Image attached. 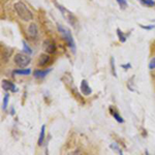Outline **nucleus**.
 <instances>
[{"label": "nucleus", "instance_id": "f257e3e1", "mask_svg": "<svg viewBox=\"0 0 155 155\" xmlns=\"http://www.w3.org/2000/svg\"><path fill=\"white\" fill-rule=\"evenodd\" d=\"M14 8L19 18L21 20H23V21L29 22V21H31V20H33V14H32V12L27 7V5L23 1L16 2L14 5Z\"/></svg>", "mask_w": 155, "mask_h": 155}, {"label": "nucleus", "instance_id": "f03ea898", "mask_svg": "<svg viewBox=\"0 0 155 155\" xmlns=\"http://www.w3.org/2000/svg\"><path fill=\"white\" fill-rule=\"evenodd\" d=\"M57 27H58V31L62 34L63 39L66 41L67 46H68L69 48L71 49V51L74 53V52H76V45H74V38H72L71 31L67 28H65L64 26H62L61 24H57Z\"/></svg>", "mask_w": 155, "mask_h": 155}, {"label": "nucleus", "instance_id": "7ed1b4c3", "mask_svg": "<svg viewBox=\"0 0 155 155\" xmlns=\"http://www.w3.org/2000/svg\"><path fill=\"white\" fill-rule=\"evenodd\" d=\"M30 57L28 55H25L22 53H18L15 55L14 57V62L17 66H19L20 68H23V67H26L28 64L30 63Z\"/></svg>", "mask_w": 155, "mask_h": 155}, {"label": "nucleus", "instance_id": "20e7f679", "mask_svg": "<svg viewBox=\"0 0 155 155\" xmlns=\"http://www.w3.org/2000/svg\"><path fill=\"white\" fill-rule=\"evenodd\" d=\"M57 7L60 9V12H61V14L63 15V17L67 20V22L68 23H71V25H74L76 23V18H74V16L72 14H71V12H68L67 9L64 8L63 6L59 5V4H57Z\"/></svg>", "mask_w": 155, "mask_h": 155}, {"label": "nucleus", "instance_id": "39448f33", "mask_svg": "<svg viewBox=\"0 0 155 155\" xmlns=\"http://www.w3.org/2000/svg\"><path fill=\"white\" fill-rule=\"evenodd\" d=\"M42 48L48 54H54L56 52V45L51 39H46L44 41V45H42Z\"/></svg>", "mask_w": 155, "mask_h": 155}, {"label": "nucleus", "instance_id": "423d86ee", "mask_svg": "<svg viewBox=\"0 0 155 155\" xmlns=\"http://www.w3.org/2000/svg\"><path fill=\"white\" fill-rule=\"evenodd\" d=\"M27 34H28V37H30V38H36L37 34H38V29H37V25L35 23H31L27 27Z\"/></svg>", "mask_w": 155, "mask_h": 155}, {"label": "nucleus", "instance_id": "0eeeda50", "mask_svg": "<svg viewBox=\"0 0 155 155\" xmlns=\"http://www.w3.org/2000/svg\"><path fill=\"white\" fill-rule=\"evenodd\" d=\"M51 57L49 54H41L38 58V62H37V65L38 66H46L51 62Z\"/></svg>", "mask_w": 155, "mask_h": 155}, {"label": "nucleus", "instance_id": "6e6552de", "mask_svg": "<svg viewBox=\"0 0 155 155\" xmlns=\"http://www.w3.org/2000/svg\"><path fill=\"white\" fill-rule=\"evenodd\" d=\"M2 88L6 91H12V92H16L17 91V87L12 82L8 81V80H3L2 81Z\"/></svg>", "mask_w": 155, "mask_h": 155}, {"label": "nucleus", "instance_id": "1a4fd4ad", "mask_svg": "<svg viewBox=\"0 0 155 155\" xmlns=\"http://www.w3.org/2000/svg\"><path fill=\"white\" fill-rule=\"evenodd\" d=\"M81 91L84 95H90V94L92 93V89L90 88L88 82H87L86 80H83V81L81 82Z\"/></svg>", "mask_w": 155, "mask_h": 155}, {"label": "nucleus", "instance_id": "9d476101", "mask_svg": "<svg viewBox=\"0 0 155 155\" xmlns=\"http://www.w3.org/2000/svg\"><path fill=\"white\" fill-rule=\"evenodd\" d=\"M51 71H52L51 68L44 69V71H41V69H35V71H33V76L34 78H36V79H44L49 72H51Z\"/></svg>", "mask_w": 155, "mask_h": 155}, {"label": "nucleus", "instance_id": "9b49d317", "mask_svg": "<svg viewBox=\"0 0 155 155\" xmlns=\"http://www.w3.org/2000/svg\"><path fill=\"white\" fill-rule=\"evenodd\" d=\"M14 74H19V76H29L31 74V69L30 68H20V69H15L12 71Z\"/></svg>", "mask_w": 155, "mask_h": 155}, {"label": "nucleus", "instance_id": "f8f14e48", "mask_svg": "<svg viewBox=\"0 0 155 155\" xmlns=\"http://www.w3.org/2000/svg\"><path fill=\"white\" fill-rule=\"evenodd\" d=\"M110 111H111V114L113 115V117H114L115 119H116V121H117V122H119V123H123L124 120L122 119V117H121V116H119V114H118V113H116V112H115L114 110L112 109V107L110 109Z\"/></svg>", "mask_w": 155, "mask_h": 155}, {"label": "nucleus", "instance_id": "ddd939ff", "mask_svg": "<svg viewBox=\"0 0 155 155\" xmlns=\"http://www.w3.org/2000/svg\"><path fill=\"white\" fill-rule=\"evenodd\" d=\"M45 129H46V125H42L41 129V134H39V139H38V145L41 146L42 143H44L45 140Z\"/></svg>", "mask_w": 155, "mask_h": 155}, {"label": "nucleus", "instance_id": "4468645a", "mask_svg": "<svg viewBox=\"0 0 155 155\" xmlns=\"http://www.w3.org/2000/svg\"><path fill=\"white\" fill-rule=\"evenodd\" d=\"M117 35H118L119 41H121V42H125V41H126L127 36H126L125 34H124L123 32H122L120 29H117Z\"/></svg>", "mask_w": 155, "mask_h": 155}, {"label": "nucleus", "instance_id": "2eb2a0df", "mask_svg": "<svg viewBox=\"0 0 155 155\" xmlns=\"http://www.w3.org/2000/svg\"><path fill=\"white\" fill-rule=\"evenodd\" d=\"M23 52L24 53H26V54H28V55H31L32 54V50L31 48L27 45V42L23 41Z\"/></svg>", "mask_w": 155, "mask_h": 155}, {"label": "nucleus", "instance_id": "dca6fc26", "mask_svg": "<svg viewBox=\"0 0 155 155\" xmlns=\"http://www.w3.org/2000/svg\"><path fill=\"white\" fill-rule=\"evenodd\" d=\"M139 1H141L142 3L144 4V5L146 6H154L155 5V1L154 0H139Z\"/></svg>", "mask_w": 155, "mask_h": 155}, {"label": "nucleus", "instance_id": "f3484780", "mask_svg": "<svg viewBox=\"0 0 155 155\" xmlns=\"http://www.w3.org/2000/svg\"><path fill=\"white\" fill-rule=\"evenodd\" d=\"M8 99H9V94H5L4 95V98H3V104H2V109H3V111L4 110H6V107H7V104H8Z\"/></svg>", "mask_w": 155, "mask_h": 155}, {"label": "nucleus", "instance_id": "a211bd4d", "mask_svg": "<svg viewBox=\"0 0 155 155\" xmlns=\"http://www.w3.org/2000/svg\"><path fill=\"white\" fill-rule=\"evenodd\" d=\"M117 2H118V4H119V6L121 7V8H126V6H127V2H126V0H117Z\"/></svg>", "mask_w": 155, "mask_h": 155}, {"label": "nucleus", "instance_id": "6ab92c4d", "mask_svg": "<svg viewBox=\"0 0 155 155\" xmlns=\"http://www.w3.org/2000/svg\"><path fill=\"white\" fill-rule=\"evenodd\" d=\"M111 67H112V71H113V74H114L115 77H117L116 69H115V61H114V58H113V57L111 58Z\"/></svg>", "mask_w": 155, "mask_h": 155}, {"label": "nucleus", "instance_id": "aec40b11", "mask_svg": "<svg viewBox=\"0 0 155 155\" xmlns=\"http://www.w3.org/2000/svg\"><path fill=\"white\" fill-rule=\"evenodd\" d=\"M111 148H112V149L117 150V151H118V153H119L120 155H123V153H122V150L119 148L118 145H117V144H112V145H111Z\"/></svg>", "mask_w": 155, "mask_h": 155}, {"label": "nucleus", "instance_id": "412c9836", "mask_svg": "<svg viewBox=\"0 0 155 155\" xmlns=\"http://www.w3.org/2000/svg\"><path fill=\"white\" fill-rule=\"evenodd\" d=\"M149 68L150 69H155V57H153V58L151 59V61H150Z\"/></svg>", "mask_w": 155, "mask_h": 155}, {"label": "nucleus", "instance_id": "4be33fe9", "mask_svg": "<svg viewBox=\"0 0 155 155\" xmlns=\"http://www.w3.org/2000/svg\"><path fill=\"white\" fill-rule=\"evenodd\" d=\"M143 29H146V30H151L154 28V25H149V26H144V25H140Z\"/></svg>", "mask_w": 155, "mask_h": 155}, {"label": "nucleus", "instance_id": "5701e85b", "mask_svg": "<svg viewBox=\"0 0 155 155\" xmlns=\"http://www.w3.org/2000/svg\"><path fill=\"white\" fill-rule=\"evenodd\" d=\"M122 67H123V68H129V67H130L131 65H130V64H122V65H121Z\"/></svg>", "mask_w": 155, "mask_h": 155}]
</instances>
